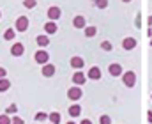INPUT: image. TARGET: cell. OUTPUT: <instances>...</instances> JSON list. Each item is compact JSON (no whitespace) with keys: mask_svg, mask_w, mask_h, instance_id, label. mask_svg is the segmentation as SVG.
Returning <instances> with one entry per match:
<instances>
[{"mask_svg":"<svg viewBox=\"0 0 152 124\" xmlns=\"http://www.w3.org/2000/svg\"><path fill=\"white\" fill-rule=\"evenodd\" d=\"M83 96V90L78 87V85H75V87H71L69 90H67V98L71 99V101H78L80 98Z\"/></svg>","mask_w":152,"mask_h":124,"instance_id":"cell-1","label":"cell"},{"mask_svg":"<svg viewBox=\"0 0 152 124\" xmlns=\"http://www.w3.org/2000/svg\"><path fill=\"white\" fill-rule=\"evenodd\" d=\"M122 82L126 87H134V83H136V75L133 73V71H127L124 76H122Z\"/></svg>","mask_w":152,"mask_h":124,"instance_id":"cell-2","label":"cell"},{"mask_svg":"<svg viewBox=\"0 0 152 124\" xmlns=\"http://www.w3.org/2000/svg\"><path fill=\"white\" fill-rule=\"evenodd\" d=\"M27 29H28V18L27 16H20L16 20V30L18 32H25Z\"/></svg>","mask_w":152,"mask_h":124,"instance_id":"cell-3","label":"cell"},{"mask_svg":"<svg viewBox=\"0 0 152 124\" xmlns=\"http://www.w3.org/2000/svg\"><path fill=\"white\" fill-rule=\"evenodd\" d=\"M34 59H36V62H39V64H48V60H50V55L44 51V50H39V51H36V55H34Z\"/></svg>","mask_w":152,"mask_h":124,"instance_id":"cell-4","label":"cell"},{"mask_svg":"<svg viewBox=\"0 0 152 124\" xmlns=\"http://www.w3.org/2000/svg\"><path fill=\"white\" fill-rule=\"evenodd\" d=\"M60 7H57V5H51L50 9H48V18L51 20V21H55V20H58L60 18Z\"/></svg>","mask_w":152,"mask_h":124,"instance_id":"cell-5","label":"cell"},{"mask_svg":"<svg viewBox=\"0 0 152 124\" xmlns=\"http://www.w3.org/2000/svg\"><path fill=\"white\" fill-rule=\"evenodd\" d=\"M23 51H25V46H23L21 43H14L12 48H11V55H12V57H21Z\"/></svg>","mask_w":152,"mask_h":124,"instance_id":"cell-6","label":"cell"},{"mask_svg":"<svg viewBox=\"0 0 152 124\" xmlns=\"http://www.w3.org/2000/svg\"><path fill=\"white\" fill-rule=\"evenodd\" d=\"M73 82H75V85H83V83L87 82V76L81 71H76L75 75H73Z\"/></svg>","mask_w":152,"mask_h":124,"instance_id":"cell-7","label":"cell"},{"mask_svg":"<svg viewBox=\"0 0 152 124\" xmlns=\"http://www.w3.org/2000/svg\"><path fill=\"white\" fill-rule=\"evenodd\" d=\"M108 71H110L112 76H120V75H122V66H120V64H110Z\"/></svg>","mask_w":152,"mask_h":124,"instance_id":"cell-8","label":"cell"},{"mask_svg":"<svg viewBox=\"0 0 152 124\" xmlns=\"http://www.w3.org/2000/svg\"><path fill=\"white\" fill-rule=\"evenodd\" d=\"M136 46V39L134 37H126L124 41H122V48L124 50H133Z\"/></svg>","mask_w":152,"mask_h":124,"instance_id":"cell-9","label":"cell"},{"mask_svg":"<svg viewBox=\"0 0 152 124\" xmlns=\"http://www.w3.org/2000/svg\"><path fill=\"white\" fill-rule=\"evenodd\" d=\"M55 75V66L53 64H44L42 66V76H53Z\"/></svg>","mask_w":152,"mask_h":124,"instance_id":"cell-10","label":"cell"},{"mask_svg":"<svg viewBox=\"0 0 152 124\" xmlns=\"http://www.w3.org/2000/svg\"><path fill=\"white\" fill-rule=\"evenodd\" d=\"M87 76L92 78V80H99V78H101V69H99V68H90Z\"/></svg>","mask_w":152,"mask_h":124,"instance_id":"cell-11","label":"cell"},{"mask_svg":"<svg viewBox=\"0 0 152 124\" xmlns=\"http://www.w3.org/2000/svg\"><path fill=\"white\" fill-rule=\"evenodd\" d=\"M71 66L76 68V69H81V68L85 66V60H83L81 57H73V59H71Z\"/></svg>","mask_w":152,"mask_h":124,"instance_id":"cell-12","label":"cell"},{"mask_svg":"<svg viewBox=\"0 0 152 124\" xmlns=\"http://www.w3.org/2000/svg\"><path fill=\"white\" fill-rule=\"evenodd\" d=\"M85 23H87V21H85V16H81V14H80V16H76L75 20H73V25H75L76 29H83V27H85Z\"/></svg>","mask_w":152,"mask_h":124,"instance_id":"cell-13","label":"cell"},{"mask_svg":"<svg viewBox=\"0 0 152 124\" xmlns=\"http://www.w3.org/2000/svg\"><path fill=\"white\" fill-rule=\"evenodd\" d=\"M44 30H46V34H55L57 32V23L55 21H48L44 25Z\"/></svg>","mask_w":152,"mask_h":124,"instance_id":"cell-14","label":"cell"},{"mask_svg":"<svg viewBox=\"0 0 152 124\" xmlns=\"http://www.w3.org/2000/svg\"><path fill=\"white\" fill-rule=\"evenodd\" d=\"M80 114H81V106L80 105H71L69 106V115L71 117H78Z\"/></svg>","mask_w":152,"mask_h":124,"instance_id":"cell-15","label":"cell"},{"mask_svg":"<svg viewBox=\"0 0 152 124\" xmlns=\"http://www.w3.org/2000/svg\"><path fill=\"white\" fill-rule=\"evenodd\" d=\"M48 121L51 124H58L60 123V114H58V112H51V114L48 115Z\"/></svg>","mask_w":152,"mask_h":124,"instance_id":"cell-16","label":"cell"},{"mask_svg":"<svg viewBox=\"0 0 152 124\" xmlns=\"http://www.w3.org/2000/svg\"><path fill=\"white\" fill-rule=\"evenodd\" d=\"M9 87H11V82H9L7 78H0V92L9 90Z\"/></svg>","mask_w":152,"mask_h":124,"instance_id":"cell-17","label":"cell"},{"mask_svg":"<svg viewBox=\"0 0 152 124\" xmlns=\"http://www.w3.org/2000/svg\"><path fill=\"white\" fill-rule=\"evenodd\" d=\"M37 44L39 46H48V43H50V39H48V36H37Z\"/></svg>","mask_w":152,"mask_h":124,"instance_id":"cell-18","label":"cell"},{"mask_svg":"<svg viewBox=\"0 0 152 124\" xmlns=\"http://www.w3.org/2000/svg\"><path fill=\"white\" fill-rule=\"evenodd\" d=\"M96 34H97V29H96V27H87V29H85V36H87V37H94Z\"/></svg>","mask_w":152,"mask_h":124,"instance_id":"cell-19","label":"cell"},{"mask_svg":"<svg viewBox=\"0 0 152 124\" xmlns=\"http://www.w3.org/2000/svg\"><path fill=\"white\" fill-rule=\"evenodd\" d=\"M14 36H16V30H14V29H7V30H5V34H4V37H5L7 41L14 39Z\"/></svg>","mask_w":152,"mask_h":124,"instance_id":"cell-20","label":"cell"},{"mask_svg":"<svg viewBox=\"0 0 152 124\" xmlns=\"http://www.w3.org/2000/svg\"><path fill=\"white\" fill-rule=\"evenodd\" d=\"M36 4H37V0H23V5H25L27 9H34Z\"/></svg>","mask_w":152,"mask_h":124,"instance_id":"cell-21","label":"cell"},{"mask_svg":"<svg viewBox=\"0 0 152 124\" xmlns=\"http://www.w3.org/2000/svg\"><path fill=\"white\" fill-rule=\"evenodd\" d=\"M0 124H11V117L7 114H2L0 115Z\"/></svg>","mask_w":152,"mask_h":124,"instance_id":"cell-22","label":"cell"},{"mask_svg":"<svg viewBox=\"0 0 152 124\" xmlns=\"http://www.w3.org/2000/svg\"><path fill=\"white\" fill-rule=\"evenodd\" d=\"M101 48H103L104 51H110L113 46H112V43H110V41H103V43H101Z\"/></svg>","mask_w":152,"mask_h":124,"instance_id":"cell-23","label":"cell"},{"mask_svg":"<svg viewBox=\"0 0 152 124\" xmlns=\"http://www.w3.org/2000/svg\"><path fill=\"white\" fill-rule=\"evenodd\" d=\"M48 119V115L44 114V112H39V114H36V121L37 123H41V121H46Z\"/></svg>","mask_w":152,"mask_h":124,"instance_id":"cell-24","label":"cell"},{"mask_svg":"<svg viewBox=\"0 0 152 124\" xmlns=\"http://www.w3.org/2000/svg\"><path fill=\"white\" fill-rule=\"evenodd\" d=\"M96 5H97L99 9H104V7L108 5V0H96Z\"/></svg>","mask_w":152,"mask_h":124,"instance_id":"cell-25","label":"cell"},{"mask_svg":"<svg viewBox=\"0 0 152 124\" xmlns=\"http://www.w3.org/2000/svg\"><path fill=\"white\" fill-rule=\"evenodd\" d=\"M99 123L101 124H112V119H110V115H101Z\"/></svg>","mask_w":152,"mask_h":124,"instance_id":"cell-26","label":"cell"},{"mask_svg":"<svg viewBox=\"0 0 152 124\" xmlns=\"http://www.w3.org/2000/svg\"><path fill=\"white\" fill-rule=\"evenodd\" d=\"M16 110H18V106H16V105H9V106H7V110H5V114L9 115V114H14Z\"/></svg>","mask_w":152,"mask_h":124,"instance_id":"cell-27","label":"cell"},{"mask_svg":"<svg viewBox=\"0 0 152 124\" xmlns=\"http://www.w3.org/2000/svg\"><path fill=\"white\" fill-rule=\"evenodd\" d=\"M11 124H23V119L21 117H12L11 119Z\"/></svg>","mask_w":152,"mask_h":124,"instance_id":"cell-28","label":"cell"},{"mask_svg":"<svg viewBox=\"0 0 152 124\" xmlns=\"http://www.w3.org/2000/svg\"><path fill=\"white\" fill-rule=\"evenodd\" d=\"M5 76H7V71L4 68H0V78H5Z\"/></svg>","mask_w":152,"mask_h":124,"instance_id":"cell-29","label":"cell"},{"mask_svg":"<svg viewBox=\"0 0 152 124\" xmlns=\"http://www.w3.org/2000/svg\"><path fill=\"white\" fill-rule=\"evenodd\" d=\"M80 124H92V123H90L88 119H83V121H81V123H80Z\"/></svg>","mask_w":152,"mask_h":124,"instance_id":"cell-30","label":"cell"},{"mask_svg":"<svg viewBox=\"0 0 152 124\" xmlns=\"http://www.w3.org/2000/svg\"><path fill=\"white\" fill-rule=\"evenodd\" d=\"M147 117H149V123L152 124V112H149V114H147Z\"/></svg>","mask_w":152,"mask_h":124,"instance_id":"cell-31","label":"cell"},{"mask_svg":"<svg viewBox=\"0 0 152 124\" xmlns=\"http://www.w3.org/2000/svg\"><path fill=\"white\" fill-rule=\"evenodd\" d=\"M149 25H152V16H149Z\"/></svg>","mask_w":152,"mask_h":124,"instance_id":"cell-32","label":"cell"},{"mask_svg":"<svg viewBox=\"0 0 152 124\" xmlns=\"http://www.w3.org/2000/svg\"><path fill=\"white\" fill-rule=\"evenodd\" d=\"M67 124H75V123H73V121H69V123H67Z\"/></svg>","mask_w":152,"mask_h":124,"instance_id":"cell-33","label":"cell"},{"mask_svg":"<svg viewBox=\"0 0 152 124\" xmlns=\"http://www.w3.org/2000/svg\"><path fill=\"white\" fill-rule=\"evenodd\" d=\"M124 2H131V0H124Z\"/></svg>","mask_w":152,"mask_h":124,"instance_id":"cell-34","label":"cell"},{"mask_svg":"<svg viewBox=\"0 0 152 124\" xmlns=\"http://www.w3.org/2000/svg\"><path fill=\"white\" fill-rule=\"evenodd\" d=\"M151 44H152V39H151Z\"/></svg>","mask_w":152,"mask_h":124,"instance_id":"cell-35","label":"cell"}]
</instances>
